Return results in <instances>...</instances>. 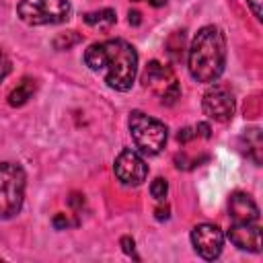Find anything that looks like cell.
Listing matches in <instances>:
<instances>
[{"instance_id": "10", "label": "cell", "mask_w": 263, "mask_h": 263, "mask_svg": "<svg viewBox=\"0 0 263 263\" xmlns=\"http://www.w3.org/2000/svg\"><path fill=\"white\" fill-rule=\"evenodd\" d=\"M226 236L240 251H249V253L261 251V228L257 226V222H232Z\"/></svg>"}, {"instance_id": "1", "label": "cell", "mask_w": 263, "mask_h": 263, "mask_svg": "<svg viewBox=\"0 0 263 263\" xmlns=\"http://www.w3.org/2000/svg\"><path fill=\"white\" fill-rule=\"evenodd\" d=\"M84 64L99 74L113 90L125 92L134 86L138 74V53L123 39H107L86 47Z\"/></svg>"}, {"instance_id": "13", "label": "cell", "mask_w": 263, "mask_h": 263, "mask_svg": "<svg viewBox=\"0 0 263 263\" xmlns=\"http://www.w3.org/2000/svg\"><path fill=\"white\" fill-rule=\"evenodd\" d=\"M115 21H117V16H115V10H111V8H103V10L84 14V23L90 25V27H99V29H107Z\"/></svg>"}, {"instance_id": "2", "label": "cell", "mask_w": 263, "mask_h": 263, "mask_svg": "<svg viewBox=\"0 0 263 263\" xmlns=\"http://www.w3.org/2000/svg\"><path fill=\"white\" fill-rule=\"evenodd\" d=\"M189 74L193 80L216 82L226 66V37L216 25H205L197 31L189 47Z\"/></svg>"}, {"instance_id": "23", "label": "cell", "mask_w": 263, "mask_h": 263, "mask_svg": "<svg viewBox=\"0 0 263 263\" xmlns=\"http://www.w3.org/2000/svg\"><path fill=\"white\" fill-rule=\"evenodd\" d=\"M154 214H156V220H166V218H168V205H164V208H156Z\"/></svg>"}, {"instance_id": "16", "label": "cell", "mask_w": 263, "mask_h": 263, "mask_svg": "<svg viewBox=\"0 0 263 263\" xmlns=\"http://www.w3.org/2000/svg\"><path fill=\"white\" fill-rule=\"evenodd\" d=\"M80 41V35H76V31H68L66 35H58L55 39H53V45L58 47V49H68L70 45H74V43H78Z\"/></svg>"}, {"instance_id": "15", "label": "cell", "mask_w": 263, "mask_h": 263, "mask_svg": "<svg viewBox=\"0 0 263 263\" xmlns=\"http://www.w3.org/2000/svg\"><path fill=\"white\" fill-rule=\"evenodd\" d=\"M166 191H168V185H166V181H164L162 177H156V179L150 183V193H152V197H154L156 201H162V199L166 197Z\"/></svg>"}, {"instance_id": "5", "label": "cell", "mask_w": 263, "mask_h": 263, "mask_svg": "<svg viewBox=\"0 0 263 263\" xmlns=\"http://www.w3.org/2000/svg\"><path fill=\"white\" fill-rule=\"evenodd\" d=\"M72 6L68 0H18L16 14L23 23L39 25H58L70 18Z\"/></svg>"}, {"instance_id": "11", "label": "cell", "mask_w": 263, "mask_h": 263, "mask_svg": "<svg viewBox=\"0 0 263 263\" xmlns=\"http://www.w3.org/2000/svg\"><path fill=\"white\" fill-rule=\"evenodd\" d=\"M228 216L232 218V222H257L259 220V208L251 195L236 191L228 199Z\"/></svg>"}, {"instance_id": "18", "label": "cell", "mask_w": 263, "mask_h": 263, "mask_svg": "<svg viewBox=\"0 0 263 263\" xmlns=\"http://www.w3.org/2000/svg\"><path fill=\"white\" fill-rule=\"evenodd\" d=\"M8 70H10V64H8V58L4 55V51L0 49V82L6 78V74H8Z\"/></svg>"}, {"instance_id": "6", "label": "cell", "mask_w": 263, "mask_h": 263, "mask_svg": "<svg viewBox=\"0 0 263 263\" xmlns=\"http://www.w3.org/2000/svg\"><path fill=\"white\" fill-rule=\"evenodd\" d=\"M142 82H144L146 88H152L160 97V101L164 105H173L181 95V88H179V82H177L173 70L162 66V64H158L156 60H152L146 66Z\"/></svg>"}, {"instance_id": "8", "label": "cell", "mask_w": 263, "mask_h": 263, "mask_svg": "<svg viewBox=\"0 0 263 263\" xmlns=\"http://www.w3.org/2000/svg\"><path fill=\"white\" fill-rule=\"evenodd\" d=\"M191 245L195 249V253L205 259V261H214L220 257L222 247H224V232L210 222L197 224L191 230Z\"/></svg>"}, {"instance_id": "9", "label": "cell", "mask_w": 263, "mask_h": 263, "mask_svg": "<svg viewBox=\"0 0 263 263\" xmlns=\"http://www.w3.org/2000/svg\"><path fill=\"white\" fill-rule=\"evenodd\" d=\"M115 177L123 183V185H142L148 177V164L146 160L140 156V152L132 150V148H125L117 154L115 158Z\"/></svg>"}, {"instance_id": "3", "label": "cell", "mask_w": 263, "mask_h": 263, "mask_svg": "<svg viewBox=\"0 0 263 263\" xmlns=\"http://www.w3.org/2000/svg\"><path fill=\"white\" fill-rule=\"evenodd\" d=\"M25 185L27 175L21 164H0V220H10L21 212L25 199Z\"/></svg>"}, {"instance_id": "19", "label": "cell", "mask_w": 263, "mask_h": 263, "mask_svg": "<svg viewBox=\"0 0 263 263\" xmlns=\"http://www.w3.org/2000/svg\"><path fill=\"white\" fill-rule=\"evenodd\" d=\"M121 247H123V251L127 253V255H134V251H136V242H134V238H129V236H123L121 238ZM136 257V255H134Z\"/></svg>"}, {"instance_id": "22", "label": "cell", "mask_w": 263, "mask_h": 263, "mask_svg": "<svg viewBox=\"0 0 263 263\" xmlns=\"http://www.w3.org/2000/svg\"><path fill=\"white\" fill-rule=\"evenodd\" d=\"M195 134L201 136V138H210V125H208V123H197Z\"/></svg>"}, {"instance_id": "17", "label": "cell", "mask_w": 263, "mask_h": 263, "mask_svg": "<svg viewBox=\"0 0 263 263\" xmlns=\"http://www.w3.org/2000/svg\"><path fill=\"white\" fill-rule=\"evenodd\" d=\"M195 136H197V134H195L191 127H183V129L177 134V140H179L181 144H187V142H189V140H193Z\"/></svg>"}, {"instance_id": "25", "label": "cell", "mask_w": 263, "mask_h": 263, "mask_svg": "<svg viewBox=\"0 0 263 263\" xmlns=\"http://www.w3.org/2000/svg\"><path fill=\"white\" fill-rule=\"evenodd\" d=\"M146 2H148V4H152V6H156V8L166 4V0H146Z\"/></svg>"}, {"instance_id": "24", "label": "cell", "mask_w": 263, "mask_h": 263, "mask_svg": "<svg viewBox=\"0 0 263 263\" xmlns=\"http://www.w3.org/2000/svg\"><path fill=\"white\" fill-rule=\"evenodd\" d=\"M127 21H129V25H140V12L138 10H129V14H127Z\"/></svg>"}, {"instance_id": "12", "label": "cell", "mask_w": 263, "mask_h": 263, "mask_svg": "<svg viewBox=\"0 0 263 263\" xmlns=\"http://www.w3.org/2000/svg\"><path fill=\"white\" fill-rule=\"evenodd\" d=\"M33 92H35V80L23 78V80L16 84V88L8 95V103H10L12 107H21V105H25V103L33 97Z\"/></svg>"}, {"instance_id": "4", "label": "cell", "mask_w": 263, "mask_h": 263, "mask_svg": "<svg viewBox=\"0 0 263 263\" xmlns=\"http://www.w3.org/2000/svg\"><path fill=\"white\" fill-rule=\"evenodd\" d=\"M127 125H129L132 140L142 154L154 156L164 148L168 134H166V125L162 121H158L142 111H132Z\"/></svg>"}, {"instance_id": "7", "label": "cell", "mask_w": 263, "mask_h": 263, "mask_svg": "<svg viewBox=\"0 0 263 263\" xmlns=\"http://www.w3.org/2000/svg\"><path fill=\"white\" fill-rule=\"evenodd\" d=\"M203 113L214 119V121H228L234 115V95L226 84L214 82L205 92H203V101H201Z\"/></svg>"}, {"instance_id": "21", "label": "cell", "mask_w": 263, "mask_h": 263, "mask_svg": "<svg viewBox=\"0 0 263 263\" xmlns=\"http://www.w3.org/2000/svg\"><path fill=\"white\" fill-rule=\"evenodd\" d=\"M247 4L251 6V10H253V14L261 21V0H247Z\"/></svg>"}, {"instance_id": "20", "label": "cell", "mask_w": 263, "mask_h": 263, "mask_svg": "<svg viewBox=\"0 0 263 263\" xmlns=\"http://www.w3.org/2000/svg\"><path fill=\"white\" fill-rule=\"evenodd\" d=\"M53 226H55V228H68V226H70L68 216H66V214H58V216L53 218Z\"/></svg>"}, {"instance_id": "14", "label": "cell", "mask_w": 263, "mask_h": 263, "mask_svg": "<svg viewBox=\"0 0 263 263\" xmlns=\"http://www.w3.org/2000/svg\"><path fill=\"white\" fill-rule=\"evenodd\" d=\"M242 140H247V146H251V148H247L245 152H247V156L249 158H253L257 164L261 162V156H259V152H261V132L255 127V129H249L245 136H242Z\"/></svg>"}]
</instances>
